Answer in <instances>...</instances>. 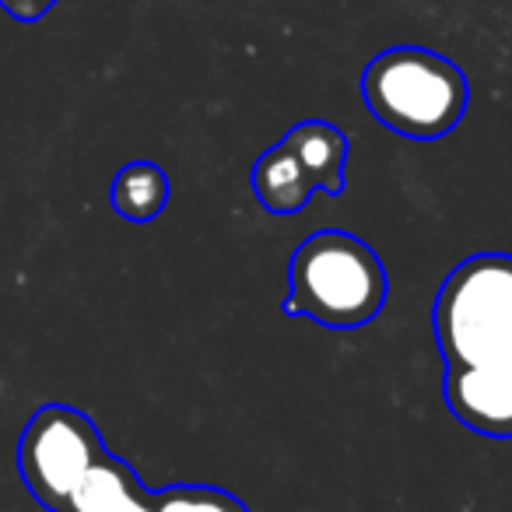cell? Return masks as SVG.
Wrapping results in <instances>:
<instances>
[{
    "label": "cell",
    "instance_id": "obj_4",
    "mask_svg": "<svg viewBox=\"0 0 512 512\" xmlns=\"http://www.w3.org/2000/svg\"><path fill=\"white\" fill-rule=\"evenodd\" d=\"M39 505L46 512H253L214 484L148 488L127 460L109 453L99 425L88 432L74 467Z\"/></svg>",
    "mask_w": 512,
    "mask_h": 512
},
{
    "label": "cell",
    "instance_id": "obj_6",
    "mask_svg": "<svg viewBox=\"0 0 512 512\" xmlns=\"http://www.w3.org/2000/svg\"><path fill=\"white\" fill-rule=\"evenodd\" d=\"M169 176H165L162 165L155 162H130L116 172L113 179V211L120 214L123 221H134V225H144V221H155L158 214L169 204Z\"/></svg>",
    "mask_w": 512,
    "mask_h": 512
},
{
    "label": "cell",
    "instance_id": "obj_7",
    "mask_svg": "<svg viewBox=\"0 0 512 512\" xmlns=\"http://www.w3.org/2000/svg\"><path fill=\"white\" fill-rule=\"evenodd\" d=\"M53 4L57 0H0V8L8 11L11 18H18V22H39Z\"/></svg>",
    "mask_w": 512,
    "mask_h": 512
},
{
    "label": "cell",
    "instance_id": "obj_2",
    "mask_svg": "<svg viewBox=\"0 0 512 512\" xmlns=\"http://www.w3.org/2000/svg\"><path fill=\"white\" fill-rule=\"evenodd\" d=\"M390 299L383 256L344 228H320L288 260L285 316H306L327 330L369 327Z\"/></svg>",
    "mask_w": 512,
    "mask_h": 512
},
{
    "label": "cell",
    "instance_id": "obj_3",
    "mask_svg": "<svg viewBox=\"0 0 512 512\" xmlns=\"http://www.w3.org/2000/svg\"><path fill=\"white\" fill-rule=\"evenodd\" d=\"M362 99L393 134L439 141L467 116L470 81L442 53L425 46H390L365 64Z\"/></svg>",
    "mask_w": 512,
    "mask_h": 512
},
{
    "label": "cell",
    "instance_id": "obj_1",
    "mask_svg": "<svg viewBox=\"0 0 512 512\" xmlns=\"http://www.w3.org/2000/svg\"><path fill=\"white\" fill-rule=\"evenodd\" d=\"M432 330L449 414L484 439H512V253L460 260L439 285Z\"/></svg>",
    "mask_w": 512,
    "mask_h": 512
},
{
    "label": "cell",
    "instance_id": "obj_5",
    "mask_svg": "<svg viewBox=\"0 0 512 512\" xmlns=\"http://www.w3.org/2000/svg\"><path fill=\"white\" fill-rule=\"evenodd\" d=\"M348 137L327 120H302L274 148L253 162V197L271 214H299L316 190L327 197L344 193Z\"/></svg>",
    "mask_w": 512,
    "mask_h": 512
}]
</instances>
